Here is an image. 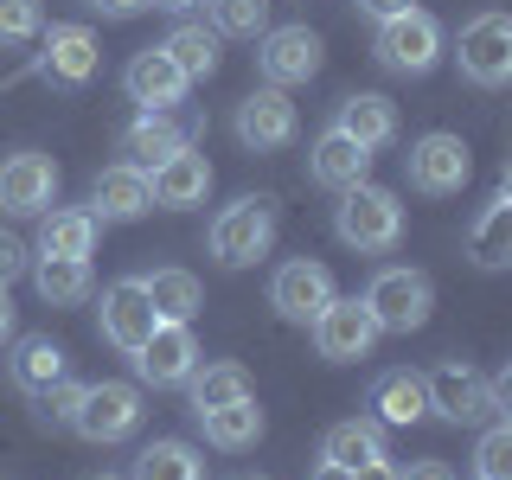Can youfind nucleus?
<instances>
[{
	"label": "nucleus",
	"instance_id": "1",
	"mask_svg": "<svg viewBox=\"0 0 512 480\" xmlns=\"http://www.w3.org/2000/svg\"><path fill=\"white\" fill-rule=\"evenodd\" d=\"M205 244H212V256H218L224 269L263 263V256L276 250V199H269V192H244V199H231V205L212 218Z\"/></svg>",
	"mask_w": 512,
	"mask_h": 480
},
{
	"label": "nucleus",
	"instance_id": "2",
	"mask_svg": "<svg viewBox=\"0 0 512 480\" xmlns=\"http://www.w3.org/2000/svg\"><path fill=\"white\" fill-rule=\"evenodd\" d=\"M333 237H340L346 250H359V256L397 250V237H404V205H397V192H384L372 180L340 192V205H333Z\"/></svg>",
	"mask_w": 512,
	"mask_h": 480
},
{
	"label": "nucleus",
	"instance_id": "3",
	"mask_svg": "<svg viewBox=\"0 0 512 480\" xmlns=\"http://www.w3.org/2000/svg\"><path fill=\"white\" fill-rule=\"evenodd\" d=\"M455 64H461V77L480 84V90H506L512 84V20L500 7L474 13V20L455 32Z\"/></svg>",
	"mask_w": 512,
	"mask_h": 480
},
{
	"label": "nucleus",
	"instance_id": "4",
	"mask_svg": "<svg viewBox=\"0 0 512 480\" xmlns=\"http://www.w3.org/2000/svg\"><path fill=\"white\" fill-rule=\"evenodd\" d=\"M359 301L372 308L378 333H416L429 314H436V288H429V276H423V269H404V263L378 269L372 288H365Z\"/></svg>",
	"mask_w": 512,
	"mask_h": 480
},
{
	"label": "nucleus",
	"instance_id": "5",
	"mask_svg": "<svg viewBox=\"0 0 512 480\" xmlns=\"http://www.w3.org/2000/svg\"><path fill=\"white\" fill-rule=\"evenodd\" d=\"M71 429L84 442H96V448L128 442L141 429V384H128V378L84 384V397H77V410H71Z\"/></svg>",
	"mask_w": 512,
	"mask_h": 480
},
{
	"label": "nucleus",
	"instance_id": "6",
	"mask_svg": "<svg viewBox=\"0 0 512 480\" xmlns=\"http://www.w3.org/2000/svg\"><path fill=\"white\" fill-rule=\"evenodd\" d=\"M429 384V416H442V423H480V416H500L506 397H512V378H480L468 365H436V372L423 378Z\"/></svg>",
	"mask_w": 512,
	"mask_h": 480
},
{
	"label": "nucleus",
	"instance_id": "7",
	"mask_svg": "<svg viewBox=\"0 0 512 480\" xmlns=\"http://www.w3.org/2000/svg\"><path fill=\"white\" fill-rule=\"evenodd\" d=\"M372 52H378V64L391 77H429L442 64V26H436V13L410 7V13H397V20H384L378 39H372Z\"/></svg>",
	"mask_w": 512,
	"mask_h": 480
},
{
	"label": "nucleus",
	"instance_id": "8",
	"mask_svg": "<svg viewBox=\"0 0 512 480\" xmlns=\"http://www.w3.org/2000/svg\"><path fill=\"white\" fill-rule=\"evenodd\" d=\"M404 167H410V186H416V192H429V199H455V192L474 180V154H468V141L448 135V128H436V135H416V141H410V154H404Z\"/></svg>",
	"mask_w": 512,
	"mask_h": 480
},
{
	"label": "nucleus",
	"instance_id": "9",
	"mask_svg": "<svg viewBox=\"0 0 512 480\" xmlns=\"http://www.w3.org/2000/svg\"><path fill=\"white\" fill-rule=\"evenodd\" d=\"M308 333H314V352L327 365H352V359H365V352L378 346V320H372V308H365L359 295H333L327 308L308 320Z\"/></svg>",
	"mask_w": 512,
	"mask_h": 480
},
{
	"label": "nucleus",
	"instance_id": "10",
	"mask_svg": "<svg viewBox=\"0 0 512 480\" xmlns=\"http://www.w3.org/2000/svg\"><path fill=\"white\" fill-rule=\"evenodd\" d=\"M128 359H135V378L141 384H154V391H180L205 352H199V333H192L186 320H160V327L128 352Z\"/></svg>",
	"mask_w": 512,
	"mask_h": 480
},
{
	"label": "nucleus",
	"instance_id": "11",
	"mask_svg": "<svg viewBox=\"0 0 512 480\" xmlns=\"http://www.w3.org/2000/svg\"><path fill=\"white\" fill-rule=\"evenodd\" d=\"M320 58H327V45H320L314 26H269L263 39H256V71H263V84H276V90L308 84L320 71Z\"/></svg>",
	"mask_w": 512,
	"mask_h": 480
},
{
	"label": "nucleus",
	"instance_id": "12",
	"mask_svg": "<svg viewBox=\"0 0 512 480\" xmlns=\"http://www.w3.org/2000/svg\"><path fill=\"white\" fill-rule=\"evenodd\" d=\"M333 295H340V288H333V269L314 263V256H288L276 276H269V308L282 320H295V327H308Z\"/></svg>",
	"mask_w": 512,
	"mask_h": 480
},
{
	"label": "nucleus",
	"instance_id": "13",
	"mask_svg": "<svg viewBox=\"0 0 512 480\" xmlns=\"http://www.w3.org/2000/svg\"><path fill=\"white\" fill-rule=\"evenodd\" d=\"M52 199H58V160L52 154H7L0 160V212H13V218H39V212H52Z\"/></svg>",
	"mask_w": 512,
	"mask_h": 480
},
{
	"label": "nucleus",
	"instance_id": "14",
	"mask_svg": "<svg viewBox=\"0 0 512 480\" xmlns=\"http://www.w3.org/2000/svg\"><path fill=\"white\" fill-rule=\"evenodd\" d=\"M96 64H103V45H96V32H90V26L64 20V26L45 32V52H39V77H45V84H58V90H84L90 77H96Z\"/></svg>",
	"mask_w": 512,
	"mask_h": 480
},
{
	"label": "nucleus",
	"instance_id": "15",
	"mask_svg": "<svg viewBox=\"0 0 512 480\" xmlns=\"http://www.w3.org/2000/svg\"><path fill=\"white\" fill-rule=\"evenodd\" d=\"M237 141H244L250 154H276V148H288L295 141V103H288V90H276V84H263V90H250L244 103H237Z\"/></svg>",
	"mask_w": 512,
	"mask_h": 480
},
{
	"label": "nucleus",
	"instance_id": "16",
	"mask_svg": "<svg viewBox=\"0 0 512 480\" xmlns=\"http://www.w3.org/2000/svg\"><path fill=\"white\" fill-rule=\"evenodd\" d=\"M96 327H103V340L116 346V352H135V346L160 327V320H154V308H148V295H141V282H135V276H122V282H109V288H103Z\"/></svg>",
	"mask_w": 512,
	"mask_h": 480
},
{
	"label": "nucleus",
	"instance_id": "17",
	"mask_svg": "<svg viewBox=\"0 0 512 480\" xmlns=\"http://www.w3.org/2000/svg\"><path fill=\"white\" fill-rule=\"evenodd\" d=\"M122 90H128V103H141V109H160L167 116L173 103H186V77H180V64H173L160 45H148V52H135L128 58V71H122Z\"/></svg>",
	"mask_w": 512,
	"mask_h": 480
},
{
	"label": "nucleus",
	"instance_id": "18",
	"mask_svg": "<svg viewBox=\"0 0 512 480\" xmlns=\"http://www.w3.org/2000/svg\"><path fill=\"white\" fill-rule=\"evenodd\" d=\"M148 192H154L160 212H192V205H205V192H212V160L180 148L173 160H160L148 173Z\"/></svg>",
	"mask_w": 512,
	"mask_h": 480
},
{
	"label": "nucleus",
	"instance_id": "19",
	"mask_svg": "<svg viewBox=\"0 0 512 480\" xmlns=\"http://www.w3.org/2000/svg\"><path fill=\"white\" fill-rule=\"evenodd\" d=\"M90 212L103 224H128V218H148L154 212V192H148V173L128 167V160H116V167L96 173L90 186Z\"/></svg>",
	"mask_w": 512,
	"mask_h": 480
},
{
	"label": "nucleus",
	"instance_id": "20",
	"mask_svg": "<svg viewBox=\"0 0 512 480\" xmlns=\"http://www.w3.org/2000/svg\"><path fill=\"white\" fill-rule=\"evenodd\" d=\"M308 173H314V186H327V192H352V186L372 180V154L352 135H340V128H327L308 148Z\"/></svg>",
	"mask_w": 512,
	"mask_h": 480
},
{
	"label": "nucleus",
	"instance_id": "21",
	"mask_svg": "<svg viewBox=\"0 0 512 480\" xmlns=\"http://www.w3.org/2000/svg\"><path fill=\"white\" fill-rule=\"evenodd\" d=\"M333 128L352 135L365 154H378V148H391V141H397V103H391V96H378V90H352L346 103L333 109Z\"/></svg>",
	"mask_w": 512,
	"mask_h": 480
},
{
	"label": "nucleus",
	"instance_id": "22",
	"mask_svg": "<svg viewBox=\"0 0 512 480\" xmlns=\"http://www.w3.org/2000/svg\"><path fill=\"white\" fill-rule=\"evenodd\" d=\"M116 148H122V160H128V167L154 173L160 160H173L180 148H192V141H186V128L173 122V116H160V109H141V116L122 128V141H116Z\"/></svg>",
	"mask_w": 512,
	"mask_h": 480
},
{
	"label": "nucleus",
	"instance_id": "23",
	"mask_svg": "<svg viewBox=\"0 0 512 480\" xmlns=\"http://www.w3.org/2000/svg\"><path fill=\"white\" fill-rule=\"evenodd\" d=\"M468 263L474 269H506L512 263V186H500L468 224Z\"/></svg>",
	"mask_w": 512,
	"mask_h": 480
},
{
	"label": "nucleus",
	"instance_id": "24",
	"mask_svg": "<svg viewBox=\"0 0 512 480\" xmlns=\"http://www.w3.org/2000/svg\"><path fill=\"white\" fill-rule=\"evenodd\" d=\"M372 423H384V429H416L429 416V384H423V372H384L378 384H372Z\"/></svg>",
	"mask_w": 512,
	"mask_h": 480
},
{
	"label": "nucleus",
	"instance_id": "25",
	"mask_svg": "<svg viewBox=\"0 0 512 480\" xmlns=\"http://www.w3.org/2000/svg\"><path fill=\"white\" fill-rule=\"evenodd\" d=\"M96 231H103V218L90 205H52V212H39V256H90Z\"/></svg>",
	"mask_w": 512,
	"mask_h": 480
},
{
	"label": "nucleus",
	"instance_id": "26",
	"mask_svg": "<svg viewBox=\"0 0 512 480\" xmlns=\"http://www.w3.org/2000/svg\"><path fill=\"white\" fill-rule=\"evenodd\" d=\"M199 429H205V442H212V448L237 455V448H256V442H263L269 416H263V404H256V397H237V404L199 410Z\"/></svg>",
	"mask_w": 512,
	"mask_h": 480
},
{
	"label": "nucleus",
	"instance_id": "27",
	"mask_svg": "<svg viewBox=\"0 0 512 480\" xmlns=\"http://www.w3.org/2000/svg\"><path fill=\"white\" fill-rule=\"evenodd\" d=\"M180 391H186L192 416H199V410H218V404H237V397H256V391H250V372H244L237 359H199Z\"/></svg>",
	"mask_w": 512,
	"mask_h": 480
},
{
	"label": "nucleus",
	"instance_id": "28",
	"mask_svg": "<svg viewBox=\"0 0 512 480\" xmlns=\"http://www.w3.org/2000/svg\"><path fill=\"white\" fill-rule=\"evenodd\" d=\"M141 282V295H148V308L154 320H186L192 327V314L205 308V288L192 269H148V276H135Z\"/></svg>",
	"mask_w": 512,
	"mask_h": 480
},
{
	"label": "nucleus",
	"instance_id": "29",
	"mask_svg": "<svg viewBox=\"0 0 512 480\" xmlns=\"http://www.w3.org/2000/svg\"><path fill=\"white\" fill-rule=\"evenodd\" d=\"M32 288H39L45 308H77V301H90V256H39L32 263Z\"/></svg>",
	"mask_w": 512,
	"mask_h": 480
},
{
	"label": "nucleus",
	"instance_id": "30",
	"mask_svg": "<svg viewBox=\"0 0 512 480\" xmlns=\"http://www.w3.org/2000/svg\"><path fill=\"white\" fill-rule=\"evenodd\" d=\"M7 378H13V391H45V384H58V378H71V359H64V346L58 340H45V333H32V340L13 346V359H7Z\"/></svg>",
	"mask_w": 512,
	"mask_h": 480
},
{
	"label": "nucleus",
	"instance_id": "31",
	"mask_svg": "<svg viewBox=\"0 0 512 480\" xmlns=\"http://www.w3.org/2000/svg\"><path fill=\"white\" fill-rule=\"evenodd\" d=\"M378 455H384V423H372V416H346L320 436V461H333V468H365Z\"/></svg>",
	"mask_w": 512,
	"mask_h": 480
},
{
	"label": "nucleus",
	"instance_id": "32",
	"mask_svg": "<svg viewBox=\"0 0 512 480\" xmlns=\"http://www.w3.org/2000/svg\"><path fill=\"white\" fill-rule=\"evenodd\" d=\"M128 480H205V455L192 442H180V436H154L135 455Z\"/></svg>",
	"mask_w": 512,
	"mask_h": 480
},
{
	"label": "nucleus",
	"instance_id": "33",
	"mask_svg": "<svg viewBox=\"0 0 512 480\" xmlns=\"http://www.w3.org/2000/svg\"><path fill=\"white\" fill-rule=\"evenodd\" d=\"M160 52L180 64L186 84H205V77L218 71V32H212V26H199V20H180V26L167 32V39H160Z\"/></svg>",
	"mask_w": 512,
	"mask_h": 480
},
{
	"label": "nucleus",
	"instance_id": "34",
	"mask_svg": "<svg viewBox=\"0 0 512 480\" xmlns=\"http://www.w3.org/2000/svg\"><path fill=\"white\" fill-rule=\"evenodd\" d=\"M218 39H263L269 32V0H205Z\"/></svg>",
	"mask_w": 512,
	"mask_h": 480
},
{
	"label": "nucleus",
	"instance_id": "35",
	"mask_svg": "<svg viewBox=\"0 0 512 480\" xmlns=\"http://www.w3.org/2000/svg\"><path fill=\"white\" fill-rule=\"evenodd\" d=\"M77 397H84L77 378H58V384H45V391H32V423H39V429H71Z\"/></svg>",
	"mask_w": 512,
	"mask_h": 480
},
{
	"label": "nucleus",
	"instance_id": "36",
	"mask_svg": "<svg viewBox=\"0 0 512 480\" xmlns=\"http://www.w3.org/2000/svg\"><path fill=\"white\" fill-rule=\"evenodd\" d=\"M45 32L39 0H0V45H32Z\"/></svg>",
	"mask_w": 512,
	"mask_h": 480
},
{
	"label": "nucleus",
	"instance_id": "37",
	"mask_svg": "<svg viewBox=\"0 0 512 480\" xmlns=\"http://www.w3.org/2000/svg\"><path fill=\"white\" fill-rule=\"evenodd\" d=\"M474 474H480V480H512V429H506V423H493L487 436H480Z\"/></svg>",
	"mask_w": 512,
	"mask_h": 480
},
{
	"label": "nucleus",
	"instance_id": "38",
	"mask_svg": "<svg viewBox=\"0 0 512 480\" xmlns=\"http://www.w3.org/2000/svg\"><path fill=\"white\" fill-rule=\"evenodd\" d=\"M26 269H32V250H26L13 231H0V288H13V282L26 276Z\"/></svg>",
	"mask_w": 512,
	"mask_h": 480
},
{
	"label": "nucleus",
	"instance_id": "39",
	"mask_svg": "<svg viewBox=\"0 0 512 480\" xmlns=\"http://www.w3.org/2000/svg\"><path fill=\"white\" fill-rule=\"evenodd\" d=\"M352 7H359L365 20H378V26H384V20H397V13H410L416 0H352Z\"/></svg>",
	"mask_w": 512,
	"mask_h": 480
},
{
	"label": "nucleus",
	"instance_id": "40",
	"mask_svg": "<svg viewBox=\"0 0 512 480\" xmlns=\"http://www.w3.org/2000/svg\"><path fill=\"white\" fill-rule=\"evenodd\" d=\"M352 480H404V468H397L391 455H378V461H365V468H352Z\"/></svg>",
	"mask_w": 512,
	"mask_h": 480
},
{
	"label": "nucleus",
	"instance_id": "41",
	"mask_svg": "<svg viewBox=\"0 0 512 480\" xmlns=\"http://www.w3.org/2000/svg\"><path fill=\"white\" fill-rule=\"evenodd\" d=\"M96 13H109V20H135V13H148V0H90Z\"/></svg>",
	"mask_w": 512,
	"mask_h": 480
},
{
	"label": "nucleus",
	"instance_id": "42",
	"mask_svg": "<svg viewBox=\"0 0 512 480\" xmlns=\"http://www.w3.org/2000/svg\"><path fill=\"white\" fill-rule=\"evenodd\" d=\"M404 480H455V468H448V461H410Z\"/></svg>",
	"mask_w": 512,
	"mask_h": 480
},
{
	"label": "nucleus",
	"instance_id": "43",
	"mask_svg": "<svg viewBox=\"0 0 512 480\" xmlns=\"http://www.w3.org/2000/svg\"><path fill=\"white\" fill-rule=\"evenodd\" d=\"M308 480H352V468H333V461H314Z\"/></svg>",
	"mask_w": 512,
	"mask_h": 480
},
{
	"label": "nucleus",
	"instance_id": "44",
	"mask_svg": "<svg viewBox=\"0 0 512 480\" xmlns=\"http://www.w3.org/2000/svg\"><path fill=\"white\" fill-rule=\"evenodd\" d=\"M0 340H13V301H7V288H0Z\"/></svg>",
	"mask_w": 512,
	"mask_h": 480
},
{
	"label": "nucleus",
	"instance_id": "45",
	"mask_svg": "<svg viewBox=\"0 0 512 480\" xmlns=\"http://www.w3.org/2000/svg\"><path fill=\"white\" fill-rule=\"evenodd\" d=\"M148 7H160V13H192L199 0H148Z\"/></svg>",
	"mask_w": 512,
	"mask_h": 480
},
{
	"label": "nucleus",
	"instance_id": "46",
	"mask_svg": "<svg viewBox=\"0 0 512 480\" xmlns=\"http://www.w3.org/2000/svg\"><path fill=\"white\" fill-rule=\"evenodd\" d=\"M90 480H128V474H90Z\"/></svg>",
	"mask_w": 512,
	"mask_h": 480
},
{
	"label": "nucleus",
	"instance_id": "47",
	"mask_svg": "<svg viewBox=\"0 0 512 480\" xmlns=\"http://www.w3.org/2000/svg\"><path fill=\"white\" fill-rule=\"evenodd\" d=\"M244 480H269V474H244Z\"/></svg>",
	"mask_w": 512,
	"mask_h": 480
}]
</instances>
